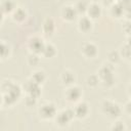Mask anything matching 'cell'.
<instances>
[{"instance_id": "14", "label": "cell", "mask_w": 131, "mask_h": 131, "mask_svg": "<svg viewBox=\"0 0 131 131\" xmlns=\"http://www.w3.org/2000/svg\"><path fill=\"white\" fill-rule=\"evenodd\" d=\"M75 75L72 71H63L60 75V81L62 82V84L67 85V86H70V85H73L74 82H75Z\"/></svg>"}, {"instance_id": "12", "label": "cell", "mask_w": 131, "mask_h": 131, "mask_svg": "<svg viewBox=\"0 0 131 131\" xmlns=\"http://www.w3.org/2000/svg\"><path fill=\"white\" fill-rule=\"evenodd\" d=\"M113 72H114V67H113V64H112V63L103 64V66L99 69L97 76H98L99 80H100V81H102V80L108 79V78H111V77H114Z\"/></svg>"}, {"instance_id": "5", "label": "cell", "mask_w": 131, "mask_h": 131, "mask_svg": "<svg viewBox=\"0 0 131 131\" xmlns=\"http://www.w3.org/2000/svg\"><path fill=\"white\" fill-rule=\"evenodd\" d=\"M82 97V90L76 85H70L66 90V98L71 102H77Z\"/></svg>"}, {"instance_id": "28", "label": "cell", "mask_w": 131, "mask_h": 131, "mask_svg": "<svg viewBox=\"0 0 131 131\" xmlns=\"http://www.w3.org/2000/svg\"><path fill=\"white\" fill-rule=\"evenodd\" d=\"M117 2L124 8V10H128V9H129V6H130V0H118Z\"/></svg>"}, {"instance_id": "9", "label": "cell", "mask_w": 131, "mask_h": 131, "mask_svg": "<svg viewBox=\"0 0 131 131\" xmlns=\"http://www.w3.org/2000/svg\"><path fill=\"white\" fill-rule=\"evenodd\" d=\"M86 13L88 14V17L89 18H91V19H97V18H99L101 16L102 8H101V6L98 3L91 2L88 5V8H87Z\"/></svg>"}, {"instance_id": "23", "label": "cell", "mask_w": 131, "mask_h": 131, "mask_svg": "<svg viewBox=\"0 0 131 131\" xmlns=\"http://www.w3.org/2000/svg\"><path fill=\"white\" fill-rule=\"evenodd\" d=\"M120 58H121V55H120L119 51L113 50V51H110V52L107 53V60H108V62L112 63V64L118 63L119 60H120Z\"/></svg>"}, {"instance_id": "29", "label": "cell", "mask_w": 131, "mask_h": 131, "mask_svg": "<svg viewBox=\"0 0 131 131\" xmlns=\"http://www.w3.org/2000/svg\"><path fill=\"white\" fill-rule=\"evenodd\" d=\"M3 15H4V13L1 11V9H0V23L3 20Z\"/></svg>"}, {"instance_id": "6", "label": "cell", "mask_w": 131, "mask_h": 131, "mask_svg": "<svg viewBox=\"0 0 131 131\" xmlns=\"http://www.w3.org/2000/svg\"><path fill=\"white\" fill-rule=\"evenodd\" d=\"M73 111H74V115H75L76 118L84 119V118H86L88 116V114L90 112V108H89V105H88L87 102L80 101L74 106Z\"/></svg>"}, {"instance_id": "13", "label": "cell", "mask_w": 131, "mask_h": 131, "mask_svg": "<svg viewBox=\"0 0 131 131\" xmlns=\"http://www.w3.org/2000/svg\"><path fill=\"white\" fill-rule=\"evenodd\" d=\"M42 31L46 36H51L55 31V23L51 17H47L42 25Z\"/></svg>"}, {"instance_id": "10", "label": "cell", "mask_w": 131, "mask_h": 131, "mask_svg": "<svg viewBox=\"0 0 131 131\" xmlns=\"http://www.w3.org/2000/svg\"><path fill=\"white\" fill-rule=\"evenodd\" d=\"M77 16H78V12L75 9L74 5H67L61 10V17L66 21H73L77 18Z\"/></svg>"}, {"instance_id": "7", "label": "cell", "mask_w": 131, "mask_h": 131, "mask_svg": "<svg viewBox=\"0 0 131 131\" xmlns=\"http://www.w3.org/2000/svg\"><path fill=\"white\" fill-rule=\"evenodd\" d=\"M81 52H82V54L85 57H87V58H93L98 53V47L93 42H87V43H84L83 44Z\"/></svg>"}, {"instance_id": "16", "label": "cell", "mask_w": 131, "mask_h": 131, "mask_svg": "<svg viewBox=\"0 0 131 131\" xmlns=\"http://www.w3.org/2000/svg\"><path fill=\"white\" fill-rule=\"evenodd\" d=\"M11 17H12L13 21H15V23H23L27 18V12H26V10L24 8L17 7V8H15L13 10Z\"/></svg>"}, {"instance_id": "21", "label": "cell", "mask_w": 131, "mask_h": 131, "mask_svg": "<svg viewBox=\"0 0 131 131\" xmlns=\"http://www.w3.org/2000/svg\"><path fill=\"white\" fill-rule=\"evenodd\" d=\"M10 54V47L4 41H0V58L4 59Z\"/></svg>"}, {"instance_id": "11", "label": "cell", "mask_w": 131, "mask_h": 131, "mask_svg": "<svg viewBox=\"0 0 131 131\" xmlns=\"http://www.w3.org/2000/svg\"><path fill=\"white\" fill-rule=\"evenodd\" d=\"M93 24L92 19L89 18L88 16H81L78 20V29L82 33H88L92 30Z\"/></svg>"}, {"instance_id": "8", "label": "cell", "mask_w": 131, "mask_h": 131, "mask_svg": "<svg viewBox=\"0 0 131 131\" xmlns=\"http://www.w3.org/2000/svg\"><path fill=\"white\" fill-rule=\"evenodd\" d=\"M24 90L27 92V94L29 95H32V96H35V97H39L40 94H41V88H40V85L33 82L31 79L28 80L25 84H24Z\"/></svg>"}, {"instance_id": "22", "label": "cell", "mask_w": 131, "mask_h": 131, "mask_svg": "<svg viewBox=\"0 0 131 131\" xmlns=\"http://www.w3.org/2000/svg\"><path fill=\"white\" fill-rule=\"evenodd\" d=\"M99 82H100V80H99V78H98L97 75H90V76H88L87 79H86V84H87V86L90 87V88H95V87H97L98 84H99Z\"/></svg>"}, {"instance_id": "15", "label": "cell", "mask_w": 131, "mask_h": 131, "mask_svg": "<svg viewBox=\"0 0 131 131\" xmlns=\"http://www.w3.org/2000/svg\"><path fill=\"white\" fill-rule=\"evenodd\" d=\"M15 8V3L12 0H1L0 2V9L4 14L12 13Z\"/></svg>"}, {"instance_id": "26", "label": "cell", "mask_w": 131, "mask_h": 131, "mask_svg": "<svg viewBox=\"0 0 131 131\" xmlns=\"http://www.w3.org/2000/svg\"><path fill=\"white\" fill-rule=\"evenodd\" d=\"M25 103H26L27 106H33V105H36V103H37V97L28 94L27 97H26V99H25Z\"/></svg>"}, {"instance_id": "27", "label": "cell", "mask_w": 131, "mask_h": 131, "mask_svg": "<svg viewBox=\"0 0 131 131\" xmlns=\"http://www.w3.org/2000/svg\"><path fill=\"white\" fill-rule=\"evenodd\" d=\"M111 129H112V130H119V131H122V130H125L126 127H125V125H124L123 122L117 121V122H115V123L113 124V126L111 127Z\"/></svg>"}, {"instance_id": "25", "label": "cell", "mask_w": 131, "mask_h": 131, "mask_svg": "<svg viewBox=\"0 0 131 131\" xmlns=\"http://www.w3.org/2000/svg\"><path fill=\"white\" fill-rule=\"evenodd\" d=\"M119 53H120L121 56L125 57L126 59H129V57H130V46H129V43H125L121 47Z\"/></svg>"}, {"instance_id": "3", "label": "cell", "mask_w": 131, "mask_h": 131, "mask_svg": "<svg viewBox=\"0 0 131 131\" xmlns=\"http://www.w3.org/2000/svg\"><path fill=\"white\" fill-rule=\"evenodd\" d=\"M55 118H56V124L58 126H60V127H64L75 118L74 111H73V108L63 110L60 113L56 114Z\"/></svg>"}, {"instance_id": "17", "label": "cell", "mask_w": 131, "mask_h": 131, "mask_svg": "<svg viewBox=\"0 0 131 131\" xmlns=\"http://www.w3.org/2000/svg\"><path fill=\"white\" fill-rule=\"evenodd\" d=\"M124 8L118 3V2H114V3H112V5H111V8H110V13H111V15L113 16V17H116V18H119V17H121V16H123V14H124Z\"/></svg>"}, {"instance_id": "4", "label": "cell", "mask_w": 131, "mask_h": 131, "mask_svg": "<svg viewBox=\"0 0 131 131\" xmlns=\"http://www.w3.org/2000/svg\"><path fill=\"white\" fill-rule=\"evenodd\" d=\"M44 45H45L44 40L38 36L32 37L28 42V47H29L30 51L32 53H36V54H41Z\"/></svg>"}, {"instance_id": "24", "label": "cell", "mask_w": 131, "mask_h": 131, "mask_svg": "<svg viewBox=\"0 0 131 131\" xmlns=\"http://www.w3.org/2000/svg\"><path fill=\"white\" fill-rule=\"evenodd\" d=\"M27 61L30 66L32 67H35V66H38L39 62H40V57H39V54H36V53H30L28 55V58H27Z\"/></svg>"}, {"instance_id": "30", "label": "cell", "mask_w": 131, "mask_h": 131, "mask_svg": "<svg viewBox=\"0 0 131 131\" xmlns=\"http://www.w3.org/2000/svg\"><path fill=\"white\" fill-rule=\"evenodd\" d=\"M3 104V95L0 94V106Z\"/></svg>"}, {"instance_id": "2", "label": "cell", "mask_w": 131, "mask_h": 131, "mask_svg": "<svg viewBox=\"0 0 131 131\" xmlns=\"http://www.w3.org/2000/svg\"><path fill=\"white\" fill-rule=\"evenodd\" d=\"M38 113H39V116H40L41 119H43V120H51V119L55 118V116L57 114V111H56V107H55V105L53 103L46 102V103L41 105V107L39 108Z\"/></svg>"}, {"instance_id": "1", "label": "cell", "mask_w": 131, "mask_h": 131, "mask_svg": "<svg viewBox=\"0 0 131 131\" xmlns=\"http://www.w3.org/2000/svg\"><path fill=\"white\" fill-rule=\"evenodd\" d=\"M101 111L104 115L113 119L120 117L122 114L121 106L112 100H103V102L101 103Z\"/></svg>"}, {"instance_id": "20", "label": "cell", "mask_w": 131, "mask_h": 131, "mask_svg": "<svg viewBox=\"0 0 131 131\" xmlns=\"http://www.w3.org/2000/svg\"><path fill=\"white\" fill-rule=\"evenodd\" d=\"M89 3H90V2L87 1V0H79V1H77V3H76L74 6H75V9L77 10L78 14L86 13Z\"/></svg>"}, {"instance_id": "31", "label": "cell", "mask_w": 131, "mask_h": 131, "mask_svg": "<svg viewBox=\"0 0 131 131\" xmlns=\"http://www.w3.org/2000/svg\"><path fill=\"white\" fill-rule=\"evenodd\" d=\"M105 3H114V1L115 0H103Z\"/></svg>"}, {"instance_id": "18", "label": "cell", "mask_w": 131, "mask_h": 131, "mask_svg": "<svg viewBox=\"0 0 131 131\" xmlns=\"http://www.w3.org/2000/svg\"><path fill=\"white\" fill-rule=\"evenodd\" d=\"M41 54H42L44 57H46V58L53 57V56L56 54V48H55V46H54L53 44H51V43H45Z\"/></svg>"}, {"instance_id": "19", "label": "cell", "mask_w": 131, "mask_h": 131, "mask_svg": "<svg viewBox=\"0 0 131 131\" xmlns=\"http://www.w3.org/2000/svg\"><path fill=\"white\" fill-rule=\"evenodd\" d=\"M31 80L39 85L43 84L46 80V75L43 71H35L33 74H32V77H31Z\"/></svg>"}]
</instances>
